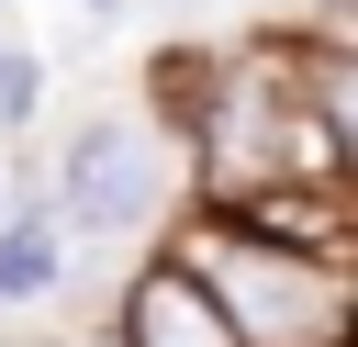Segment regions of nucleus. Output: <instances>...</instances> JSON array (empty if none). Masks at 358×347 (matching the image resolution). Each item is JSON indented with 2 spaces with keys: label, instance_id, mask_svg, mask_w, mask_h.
Instances as JSON below:
<instances>
[{
  "label": "nucleus",
  "instance_id": "20e7f679",
  "mask_svg": "<svg viewBox=\"0 0 358 347\" xmlns=\"http://www.w3.org/2000/svg\"><path fill=\"white\" fill-rule=\"evenodd\" d=\"M56 280V224H11L0 235V302H34Z\"/></svg>",
  "mask_w": 358,
  "mask_h": 347
},
{
  "label": "nucleus",
  "instance_id": "39448f33",
  "mask_svg": "<svg viewBox=\"0 0 358 347\" xmlns=\"http://www.w3.org/2000/svg\"><path fill=\"white\" fill-rule=\"evenodd\" d=\"M22 112H34V56L0 45V123H22Z\"/></svg>",
  "mask_w": 358,
  "mask_h": 347
},
{
  "label": "nucleus",
  "instance_id": "f257e3e1",
  "mask_svg": "<svg viewBox=\"0 0 358 347\" xmlns=\"http://www.w3.org/2000/svg\"><path fill=\"white\" fill-rule=\"evenodd\" d=\"M201 291L224 302L235 347H347V269L280 235H213Z\"/></svg>",
  "mask_w": 358,
  "mask_h": 347
},
{
  "label": "nucleus",
  "instance_id": "f03ea898",
  "mask_svg": "<svg viewBox=\"0 0 358 347\" xmlns=\"http://www.w3.org/2000/svg\"><path fill=\"white\" fill-rule=\"evenodd\" d=\"M157 190H168V157H157L145 123H90V134L67 146V224L123 235V224L157 213Z\"/></svg>",
  "mask_w": 358,
  "mask_h": 347
},
{
  "label": "nucleus",
  "instance_id": "7ed1b4c3",
  "mask_svg": "<svg viewBox=\"0 0 358 347\" xmlns=\"http://www.w3.org/2000/svg\"><path fill=\"white\" fill-rule=\"evenodd\" d=\"M123 347H235V325H224V302H213L201 280L157 269V280L134 291V313H123Z\"/></svg>",
  "mask_w": 358,
  "mask_h": 347
}]
</instances>
